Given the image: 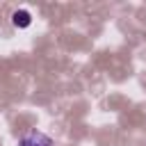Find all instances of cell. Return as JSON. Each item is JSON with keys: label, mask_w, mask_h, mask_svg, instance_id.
<instances>
[{"label": "cell", "mask_w": 146, "mask_h": 146, "mask_svg": "<svg viewBox=\"0 0 146 146\" xmlns=\"http://www.w3.org/2000/svg\"><path fill=\"white\" fill-rule=\"evenodd\" d=\"M11 23H14L16 27H27V25L32 23V16H30L25 9H18V11L11 14Z\"/></svg>", "instance_id": "1"}]
</instances>
